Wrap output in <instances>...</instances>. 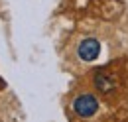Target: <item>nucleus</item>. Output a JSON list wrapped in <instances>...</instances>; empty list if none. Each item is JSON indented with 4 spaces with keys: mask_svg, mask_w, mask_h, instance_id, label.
<instances>
[{
    "mask_svg": "<svg viewBox=\"0 0 128 122\" xmlns=\"http://www.w3.org/2000/svg\"><path fill=\"white\" fill-rule=\"evenodd\" d=\"M73 110L79 114L81 118H91L96 110H98V100H96L93 94L83 92V94H79V96L73 100Z\"/></svg>",
    "mask_w": 128,
    "mask_h": 122,
    "instance_id": "f257e3e1",
    "label": "nucleus"
},
{
    "mask_svg": "<svg viewBox=\"0 0 128 122\" xmlns=\"http://www.w3.org/2000/svg\"><path fill=\"white\" fill-rule=\"evenodd\" d=\"M100 53V44L96 38H85L83 42L77 47V55H79L83 61H93L98 57Z\"/></svg>",
    "mask_w": 128,
    "mask_h": 122,
    "instance_id": "f03ea898",
    "label": "nucleus"
},
{
    "mask_svg": "<svg viewBox=\"0 0 128 122\" xmlns=\"http://www.w3.org/2000/svg\"><path fill=\"white\" fill-rule=\"evenodd\" d=\"M95 85H96L98 91L108 92V91L114 89V77H112L108 71H100V73H96V77H95Z\"/></svg>",
    "mask_w": 128,
    "mask_h": 122,
    "instance_id": "7ed1b4c3",
    "label": "nucleus"
}]
</instances>
